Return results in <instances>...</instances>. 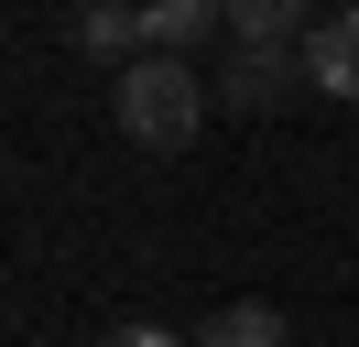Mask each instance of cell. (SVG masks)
<instances>
[{
  "label": "cell",
  "instance_id": "1",
  "mask_svg": "<svg viewBox=\"0 0 359 347\" xmlns=\"http://www.w3.org/2000/svg\"><path fill=\"white\" fill-rule=\"evenodd\" d=\"M109 108H120V130H131L142 152H185V141H196V120H207V87H196V65L142 55V65H120V76H109Z\"/></svg>",
  "mask_w": 359,
  "mask_h": 347
},
{
  "label": "cell",
  "instance_id": "7",
  "mask_svg": "<svg viewBox=\"0 0 359 347\" xmlns=\"http://www.w3.org/2000/svg\"><path fill=\"white\" fill-rule=\"evenodd\" d=\"M196 347H294V337H283V315H272V304H229V315H207Z\"/></svg>",
  "mask_w": 359,
  "mask_h": 347
},
{
  "label": "cell",
  "instance_id": "2",
  "mask_svg": "<svg viewBox=\"0 0 359 347\" xmlns=\"http://www.w3.org/2000/svg\"><path fill=\"white\" fill-rule=\"evenodd\" d=\"M305 33H316L305 0H240V11H229V43H240V55H305Z\"/></svg>",
  "mask_w": 359,
  "mask_h": 347
},
{
  "label": "cell",
  "instance_id": "4",
  "mask_svg": "<svg viewBox=\"0 0 359 347\" xmlns=\"http://www.w3.org/2000/svg\"><path fill=\"white\" fill-rule=\"evenodd\" d=\"M142 33H153V55L185 65L207 33H229V11H218V0H142Z\"/></svg>",
  "mask_w": 359,
  "mask_h": 347
},
{
  "label": "cell",
  "instance_id": "6",
  "mask_svg": "<svg viewBox=\"0 0 359 347\" xmlns=\"http://www.w3.org/2000/svg\"><path fill=\"white\" fill-rule=\"evenodd\" d=\"M305 87V55H229V108H283Z\"/></svg>",
  "mask_w": 359,
  "mask_h": 347
},
{
  "label": "cell",
  "instance_id": "3",
  "mask_svg": "<svg viewBox=\"0 0 359 347\" xmlns=\"http://www.w3.org/2000/svg\"><path fill=\"white\" fill-rule=\"evenodd\" d=\"M305 87H327V98H359V11H327L305 33Z\"/></svg>",
  "mask_w": 359,
  "mask_h": 347
},
{
  "label": "cell",
  "instance_id": "5",
  "mask_svg": "<svg viewBox=\"0 0 359 347\" xmlns=\"http://www.w3.org/2000/svg\"><path fill=\"white\" fill-rule=\"evenodd\" d=\"M76 43H88L98 65H142V55H153V33H142L131 0H88V11H76Z\"/></svg>",
  "mask_w": 359,
  "mask_h": 347
},
{
  "label": "cell",
  "instance_id": "8",
  "mask_svg": "<svg viewBox=\"0 0 359 347\" xmlns=\"http://www.w3.org/2000/svg\"><path fill=\"white\" fill-rule=\"evenodd\" d=\"M98 347H196V337H175V325H120V337H98Z\"/></svg>",
  "mask_w": 359,
  "mask_h": 347
}]
</instances>
